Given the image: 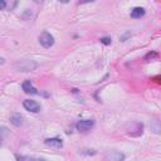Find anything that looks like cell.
Segmentation results:
<instances>
[{"instance_id": "obj_1", "label": "cell", "mask_w": 161, "mask_h": 161, "mask_svg": "<svg viewBox=\"0 0 161 161\" xmlns=\"http://www.w3.org/2000/svg\"><path fill=\"white\" fill-rule=\"evenodd\" d=\"M38 68V63L35 60L31 59H25V60H19L14 64V69L18 72H23V73H29L33 72Z\"/></svg>"}, {"instance_id": "obj_2", "label": "cell", "mask_w": 161, "mask_h": 161, "mask_svg": "<svg viewBox=\"0 0 161 161\" xmlns=\"http://www.w3.org/2000/svg\"><path fill=\"white\" fill-rule=\"evenodd\" d=\"M39 43L44 48H50L54 44V36L48 31H43L39 35Z\"/></svg>"}, {"instance_id": "obj_3", "label": "cell", "mask_w": 161, "mask_h": 161, "mask_svg": "<svg viewBox=\"0 0 161 161\" xmlns=\"http://www.w3.org/2000/svg\"><path fill=\"white\" fill-rule=\"evenodd\" d=\"M23 106H24V108H25L26 111L33 112V113H36V112L40 111V104H39L38 102L33 101V99H25V101L23 102Z\"/></svg>"}, {"instance_id": "obj_4", "label": "cell", "mask_w": 161, "mask_h": 161, "mask_svg": "<svg viewBox=\"0 0 161 161\" xmlns=\"http://www.w3.org/2000/svg\"><path fill=\"white\" fill-rule=\"evenodd\" d=\"M93 126H94V121L93 119H82V121H79L77 123V130L80 131V132H87Z\"/></svg>"}, {"instance_id": "obj_5", "label": "cell", "mask_w": 161, "mask_h": 161, "mask_svg": "<svg viewBox=\"0 0 161 161\" xmlns=\"http://www.w3.org/2000/svg\"><path fill=\"white\" fill-rule=\"evenodd\" d=\"M44 142H45V145H47L48 147H52V148H60V147H63V141H62V138H59V137L47 138Z\"/></svg>"}, {"instance_id": "obj_6", "label": "cell", "mask_w": 161, "mask_h": 161, "mask_svg": "<svg viewBox=\"0 0 161 161\" xmlns=\"http://www.w3.org/2000/svg\"><path fill=\"white\" fill-rule=\"evenodd\" d=\"M145 14H146V11H145V9L141 8V6H136V8H133V9L131 10V13H130L131 18H135V19H138V18L143 16Z\"/></svg>"}, {"instance_id": "obj_7", "label": "cell", "mask_w": 161, "mask_h": 161, "mask_svg": "<svg viewBox=\"0 0 161 161\" xmlns=\"http://www.w3.org/2000/svg\"><path fill=\"white\" fill-rule=\"evenodd\" d=\"M23 91H24L25 93H31V94H36V93H38V91L34 88V86L31 84L30 80H25V82L23 83Z\"/></svg>"}, {"instance_id": "obj_8", "label": "cell", "mask_w": 161, "mask_h": 161, "mask_svg": "<svg viewBox=\"0 0 161 161\" xmlns=\"http://www.w3.org/2000/svg\"><path fill=\"white\" fill-rule=\"evenodd\" d=\"M10 122L14 126H20L23 123V116H20L19 113H14L10 116Z\"/></svg>"}, {"instance_id": "obj_9", "label": "cell", "mask_w": 161, "mask_h": 161, "mask_svg": "<svg viewBox=\"0 0 161 161\" xmlns=\"http://www.w3.org/2000/svg\"><path fill=\"white\" fill-rule=\"evenodd\" d=\"M8 132H9V130H8L6 127H4V126L0 127V145L3 143V141H4V138L6 137Z\"/></svg>"}, {"instance_id": "obj_10", "label": "cell", "mask_w": 161, "mask_h": 161, "mask_svg": "<svg viewBox=\"0 0 161 161\" xmlns=\"http://www.w3.org/2000/svg\"><path fill=\"white\" fill-rule=\"evenodd\" d=\"M156 57H157V53H156V52H151V53H148V54L145 57V60H148L150 58L153 59V58H156Z\"/></svg>"}, {"instance_id": "obj_11", "label": "cell", "mask_w": 161, "mask_h": 161, "mask_svg": "<svg viewBox=\"0 0 161 161\" xmlns=\"http://www.w3.org/2000/svg\"><path fill=\"white\" fill-rule=\"evenodd\" d=\"M101 43H102V44H106V45H109V44H111V38H108V36L101 38Z\"/></svg>"}, {"instance_id": "obj_12", "label": "cell", "mask_w": 161, "mask_h": 161, "mask_svg": "<svg viewBox=\"0 0 161 161\" xmlns=\"http://www.w3.org/2000/svg\"><path fill=\"white\" fill-rule=\"evenodd\" d=\"M5 8H6V1L5 0H0V10H3Z\"/></svg>"}, {"instance_id": "obj_13", "label": "cell", "mask_w": 161, "mask_h": 161, "mask_svg": "<svg viewBox=\"0 0 161 161\" xmlns=\"http://www.w3.org/2000/svg\"><path fill=\"white\" fill-rule=\"evenodd\" d=\"M92 1H94V0H79L80 4H87V3H92Z\"/></svg>"}, {"instance_id": "obj_14", "label": "cell", "mask_w": 161, "mask_h": 161, "mask_svg": "<svg viewBox=\"0 0 161 161\" xmlns=\"http://www.w3.org/2000/svg\"><path fill=\"white\" fill-rule=\"evenodd\" d=\"M4 62H5V59H4V58H1V57H0V64H4Z\"/></svg>"}, {"instance_id": "obj_15", "label": "cell", "mask_w": 161, "mask_h": 161, "mask_svg": "<svg viewBox=\"0 0 161 161\" xmlns=\"http://www.w3.org/2000/svg\"><path fill=\"white\" fill-rule=\"evenodd\" d=\"M58 1H60V3H64V4H67V3H68V0H58Z\"/></svg>"}, {"instance_id": "obj_16", "label": "cell", "mask_w": 161, "mask_h": 161, "mask_svg": "<svg viewBox=\"0 0 161 161\" xmlns=\"http://www.w3.org/2000/svg\"><path fill=\"white\" fill-rule=\"evenodd\" d=\"M34 1H35V3H43L44 0H34Z\"/></svg>"}]
</instances>
